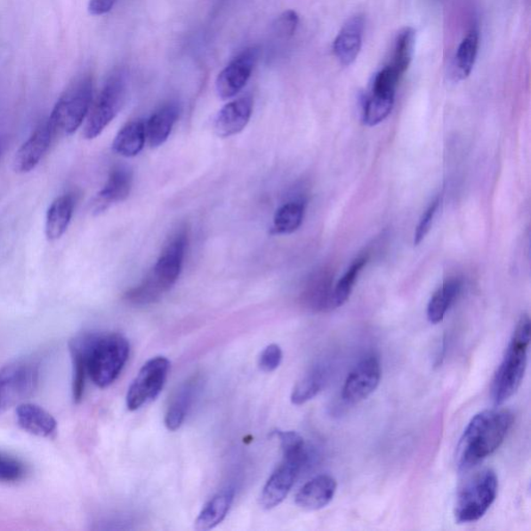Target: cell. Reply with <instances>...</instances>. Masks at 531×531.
<instances>
[{
	"label": "cell",
	"mask_w": 531,
	"mask_h": 531,
	"mask_svg": "<svg viewBox=\"0 0 531 531\" xmlns=\"http://www.w3.org/2000/svg\"><path fill=\"white\" fill-rule=\"evenodd\" d=\"M70 351L73 361V399L78 404L83 401L87 376L86 360L83 347L77 339L70 342Z\"/></svg>",
	"instance_id": "4dcf8cb0"
},
{
	"label": "cell",
	"mask_w": 531,
	"mask_h": 531,
	"mask_svg": "<svg viewBox=\"0 0 531 531\" xmlns=\"http://www.w3.org/2000/svg\"><path fill=\"white\" fill-rule=\"evenodd\" d=\"M337 489L334 478L321 474L306 483L297 493L295 503L306 511H318L333 502Z\"/></svg>",
	"instance_id": "e0dca14e"
},
{
	"label": "cell",
	"mask_w": 531,
	"mask_h": 531,
	"mask_svg": "<svg viewBox=\"0 0 531 531\" xmlns=\"http://www.w3.org/2000/svg\"><path fill=\"white\" fill-rule=\"evenodd\" d=\"M83 347L87 376L106 389L120 376L129 358L130 343L120 334H85L76 337Z\"/></svg>",
	"instance_id": "3957f363"
},
{
	"label": "cell",
	"mask_w": 531,
	"mask_h": 531,
	"mask_svg": "<svg viewBox=\"0 0 531 531\" xmlns=\"http://www.w3.org/2000/svg\"><path fill=\"white\" fill-rule=\"evenodd\" d=\"M514 423L510 410H485L474 416L462 435L455 463L460 471L472 470L502 447Z\"/></svg>",
	"instance_id": "6da1fadb"
},
{
	"label": "cell",
	"mask_w": 531,
	"mask_h": 531,
	"mask_svg": "<svg viewBox=\"0 0 531 531\" xmlns=\"http://www.w3.org/2000/svg\"><path fill=\"white\" fill-rule=\"evenodd\" d=\"M171 362L162 356L149 360L141 368L127 393V407L136 411L146 404L154 401L160 395L165 384Z\"/></svg>",
	"instance_id": "9c48e42d"
},
{
	"label": "cell",
	"mask_w": 531,
	"mask_h": 531,
	"mask_svg": "<svg viewBox=\"0 0 531 531\" xmlns=\"http://www.w3.org/2000/svg\"><path fill=\"white\" fill-rule=\"evenodd\" d=\"M367 258L362 257L353 261L333 292V309L341 308L348 302L350 295L353 291L356 280L362 269L366 265Z\"/></svg>",
	"instance_id": "1f68e13d"
},
{
	"label": "cell",
	"mask_w": 531,
	"mask_h": 531,
	"mask_svg": "<svg viewBox=\"0 0 531 531\" xmlns=\"http://www.w3.org/2000/svg\"><path fill=\"white\" fill-rule=\"evenodd\" d=\"M382 371L378 358L368 355L349 374L342 391V401L354 405L364 401L377 390Z\"/></svg>",
	"instance_id": "8fae6325"
},
{
	"label": "cell",
	"mask_w": 531,
	"mask_h": 531,
	"mask_svg": "<svg viewBox=\"0 0 531 531\" xmlns=\"http://www.w3.org/2000/svg\"><path fill=\"white\" fill-rule=\"evenodd\" d=\"M299 24V17L295 11H286L281 14L273 25L274 34L280 39H290L295 34Z\"/></svg>",
	"instance_id": "e575fe53"
},
{
	"label": "cell",
	"mask_w": 531,
	"mask_h": 531,
	"mask_svg": "<svg viewBox=\"0 0 531 531\" xmlns=\"http://www.w3.org/2000/svg\"><path fill=\"white\" fill-rule=\"evenodd\" d=\"M440 205V198L437 197L435 201L429 205V208L424 212L420 223L415 230L414 234V245H420L421 243L430 232V227H432L437 210H438Z\"/></svg>",
	"instance_id": "d590c367"
},
{
	"label": "cell",
	"mask_w": 531,
	"mask_h": 531,
	"mask_svg": "<svg viewBox=\"0 0 531 531\" xmlns=\"http://www.w3.org/2000/svg\"><path fill=\"white\" fill-rule=\"evenodd\" d=\"M133 173L128 167L117 166L110 172L109 177L93 202V212L101 214L110 205L126 199L133 189Z\"/></svg>",
	"instance_id": "5bb4252c"
},
{
	"label": "cell",
	"mask_w": 531,
	"mask_h": 531,
	"mask_svg": "<svg viewBox=\"0 0 531 531\" xmlns=\"http://www.w3.org/2000/svg\"><path fill=\"white\" fill-rule=\"evenodd\" d=\"M39 381V366L19 360L0 370V415L33 395Z\"/></svg>",
	"instance_id": "ba28073f"
},
{
	"label": "cell",
	"mask_w": 531,
	"mask_h": 531,
	"mask_svg": "<svg viewBox=\"0 0 531 531\" xmlns=\"http://www.w3.org/2000/svg\"><path fill=\"white\" fill-rule=\"evenodd\" d=\"M305 205L303 199L281 205L274 216L272 234L287 235L296 232L302 224Z\"/></svg>",
	"instance_id": "83f0119b"
},
{
	"label": "cell",
	"mask_w": 531,
	"mask_h": 531,
	"mask_svg": "<svg viewBox=\"0 0 531 531\" xmlns=\"http://www.w3.org/2000/svg\"><path fill=\"white\" fill-rule=\"evenodd\" d=\"M396 91L372 84L364 104V122L367 126H377L390 115L395 104Z\"/></svg>",
	"instance_id": "44dd1931"
},
{
	"label": "cell",
	"mask_w": 531,
	"mask_h": 531,
	"mask_svg": "<svg viewBox=\"0 0 531 531\" xmlns=\"http://www.w3.org/2000/svg\"><path fill=\"white\" fill-rule=\"evenodd\" d=\"M461 292V281L451 279L439 287L428 305V320L432 324H438L443 321L447 312L458 298Z\"/></svg>",
	"instance_id": "484cf974"
},
{
	"label": "cell",
	"mask_w": 531,
	"mask_h": 531,
	"mask_svg": "<svg viewBox=\"0 0 531 531\" xmlns=\"http://www.w3.org/2000/svg\"><path fill=\"white\" fill-rule=\"evenodd\" d=\"M235 498V489L229 487L211 499L198 515L195 522L197 530L205 531L215 528L227 517Z\"/></svg>",
	"instance_id": "603a6c76"
},
{
	"label": "cell",
	"mask_w": 531,
	"mask_h": 531,
	"mask_svg": "<svg viewBox=\"0 0 531 531\" xmlns=\"http://www.w3.org/2000/svg\"><path fill=\"white\" fill-rule=\"evenodd\" d=\"M179 117L177 104L168 103L156 110L146 124V137L149 145L158 148L167 141Z\"/></svg>",
	"instance_id": "ffe728a7"
},
{
	"label": "cell",
	"mask_w": 531,
	"mask_h": 531,
	"mask_svg": "<svg viewBox=\"0 0 531 531\" xmlns=\"http://www.w3.org/2000/svg\"><path fill=\"white\" fill-rule=\"evenodd\" d=\"M126 93L127 74L118 68L106 80L103 89L92 103L84 128V139L93 140L101 135L122 109Z\"/></svg>",
	"instance_id": "52a82bcc"
},
{
	"label": "cell",
	"mask_w": 531,
	"mask_h": 531,
	"mask_svg": "<svg viewBox=\"0 0 531 531\" xmlns=\"http://www.w3.org/2000/svg\"><path fill=\"white\" fill-rule=\"evenodd\" d=\"M364 15H355L343 24L334 42V52L343 67H349L358 58L365 31Z\"/></svg>",
	"instance_id": "9a60e30c"
},
{
	"label": "cell",
	"mask_w": 531,
	"mask_h": 531,
	"mask_svg": "<svg viewBox=\"0 0 531 531\" xmlns=\"http://www.w3.org/2000/svg\"><path fill=\"white\" fill-rule=\"evenodd\" d=\"M530 343V318L523 315L514 330L507 351L492 383V398L503 405L513 397L526 374Z\"/></svg>",
	"instance_id": "277c9868"
},
{
	"label": "cell",
	"mask_w": 531,
	"mask_h": 531,
	"mask_svg": "<svg viewBox=\"0 0 531 531\" xmlns=\"http://www.w3.org/2000/svg\"><path fill=\"white\" fill-rule=\"evenodd\" d=\"M253 108L251 97L240 98L224 106L215 117V133L220 137H230L240 133L251 120Z\"/></svg>",
	"instance_id": "2e32d148"
},
{
	"label": "cell",
	"mask_w": 531,
	"mask_h": 531,
	"mask_svg": "<svg viewBox=\"0 0 531 531\" xmlns=\"http://www.w3.org/2000/svg\"><path fill=\"white\" fill-rule=\"evenodd\" d=\"M146 141V124L142 121L130 122L116 136L112 149L123 157H134L142 151Z\"/></svg>",
	"instance_id": "cb8c5ba5"
},
{
	"label": "cell",
	"mask_w": 531,
	"mask_h": 531,
	"mask_svg": "<svg viewBox=\"0 0 531 531\" xmlns=\"http://www.w3.org/2000/svg\"><path fill=\"white\" fill-rule=\"evenodd\" d=\"M189 235L184 228L174 233L166 243L157 263L140 286L125 294V300L134 305L151 304L170 291L180 278Z\"/></svg>",
	"instance_id": "7a4b0ae2"
},
{
	"label": "cell",
	"mask_w": 531,
	"mask_h": 531,
	"mask_svg": "<svg viewBox=\"0 0 531 531\" xmlns=\"http://www.w3.org/2000/svg\"><path fill=\"white\" fill-rule=\"evenodd\" d=\"M278 437L280 441L281 449H283L284 455H298L308 454L306 451L305 442L302 435H299L293 430H278Z\"/></svg>",
	"instance_id": "836d02e7"
},
{
	"label": "cell",
	"mask_w": 531,
	"mask_h": 531,
	"mask_svg": "<svg viewBox=\"0 0 531 531\" xmlns=\"http://www.w3.org/2000/svg\"><path fill=\"white\" fill-rule=\"evenodd\" d=\"M28 467L22 461L0 452V483L15 484L24 479Z\"/></svg>",
	"instance_id": "d6a6232c"
},
{
	"label": "cell",
	"mask_w": 531,
	"mask_h": 531,
	"mask_svg": "<svg viewBox=\"0 0 531 531\" xmlns=\"http://www.w3.org/2000/svg\"><path fill=\"white\" fill-rule=\"evenodd\" d=\"M55 136L49 120L40 123L29 139L18 149L14 158V171L18 173L34 171L52 146Z\"/></svg>",
	"instance_id": "4fadbf2b"
},
{
	"label": "cell",
	"mask_w": 531,
	"mask_h": 531,
	"mask_svg": "<svg viewBox=\"0 0 531 531\" xmlns=\"http://www.w3.org/2000/svg\"><path fill=\"white\" fill-rule=\"evenodd\" d=\"M93 97V80L90 75L75 79L61 93L48 120L55 135H72L89 115Z\"/></svg>",
	"instance_id": "5b68a950"
},
{
	"label": "cell",
	"mask_w": 531,
	"mask_h": 531,
	"mask_svg": "<svg viewBox=\"0 0 531 531\" xmlns=\"http://www.w3.org/2000/svg\"><path fill=\"white\" fill-rule=\"evenodd\" d=\"M19 427L42 438H52L58 430V422L48 411L35 404H20L16 409Z\"/></svg>",
	"instance_id": "ac0fdd59"
},
{
	"label": "cell",
	"mask_w": 531,
	"mask_h": 531,
	"mask_svg": "<svg viewBox=\"0 0 531 531\" xmlns=\"http://www.w3.org/2000/svg\"><path fill=\"white\" fill-rule=\"evenodd\" d=\"M198 384L199 380L197 377L187 380L183 385H181L176 395L172 399L165 420L166 428L172 430V432H174V430L182 426L192 403L195 401Z\"/></svg>",
	"instance_id": "7402d4cb"
},
{
	"label": "cell",
	"mask_w": 531,
	"mask_h": 531,
	"mask_svg": "<svg viewBox=\"0 0 531 531\" xmlns=\"http://www.w3.org/2000/svg\"><path fill=\"white\" fill-rule=\"evenodd\" d=\"M309 455L284 457L283 462L269 478L260 496L261 507L264 510L277 508L289 495L294 484L308 463Z\"/></svg>",
	"instance_id": "30bf717a"
},
{
	"label": "cell",
	"mask_w": 531,
	"mask_h": 531,
	"mask_svg": "<svg viewBox=\"0 0 531 531\" xmlns=\"http://www.w3.org/2000/svg\"><path fill=\"white\" fill-rule=\"evenodd\" d=\"M333 292L329 279L324 274H316L306 285L302 299L309 308L315 310L333 309Z\"/></svg>",
	"instance_id": "f546056e"
},
{
	"label": "cell",
	"mask_w": 531,
	"mask_h": 531,
	"mask_svg": "<svg viewBox=\"0 0 531 531\" xmlns=\"http://www.w3.org/2000/svg\"><path fill=\"white\" fill-rule=\"evenodd\" d=\"M258 54L257 48L246 49L223 68L216 80L218 96L223 100L233 98L245 86L252 76Z\"/></svg>",
	"instance_id": "7c38bea8"
},
{
	"label": "cell",
	"mask_w": 531,
	"mask_h": 531,
	"mask_svg": "<svg viewBox=\"0 0 531 531\" xmlns=\"http://www.w3.org/2000/svg\"><path fill=\"white\" fill-rule=\"evenodd\" d=\"M415 36L414 28L407 27L399 30L396 37L392 58L389 66L401 76L408 70L412 59H414Z\"/></svg>",
	"instance_id": "f1b7e54d"
},
{
	"label": "cell",
	"mask_w": 531,
	"mask_h": 531,
	"mask_svg": "<svg viewBox=\"0 0 531 531\" xmlns=\"http://www.w3.org/2000/svg\"><path fill=\"white\" fill-rule=\"evenodd\" d=\"M117 0H90L89 12L93 16L108 14L114 8Z\"/></svg>",
	"instance_id": "74e56055"
},
{
	"label": "cell",
	"mask_w": 531,
	"mask_h": 531,
	"mask_svg": "<svg viewBox=\"0 0 531 531\" xmlns=\"http://www.w3.org/2000/svg\"><path fill=\"white\" fill-rule=\"evenodd\" d=\"M498 479L492 470L479 471L459 492L455 507V519L460 524L477 522L495 503Z\"/></svg>",
	"instance_id": "8992f818"
},
{
	"label": "cell",
	"mask_w": 531,
	"mask_h": 531,
	"mask_svg": "<svg viewBox=\"0 0 531 531\" xmlns=\"http://www.w3.org/2000/svg\"><path fill=\"white\" fill-rule=\"evenodd\" d=\"M75 197L71 193L56 197L50 205L46 215L45 235L49 241L61 238L70 226L75 209Z\"/></svg>",
	"instance_id": "d6986e66"
},
{
	"label": "cell",
	"mask_w": 531,
	"mask_h": 531,
	"mask_svg": "<svg viewBox=\"0 0 531 531\" xmlns=\"http://www.w3.org/2000/svg\"><path fill=\"white\" fill-rule=\"evenodd\" d=\"M479 33L478 28H472L461 42L455 56V74L460 80L470 77L479 52Z\"/></svg>",
	"instance_id": "4316f807"
},
{
	"label": "cell",
	"mask_w": 531,
	"mask_h": 531,
	"mask_svg": "<svg viewBox=\"0 0 531 531\" xmlns=\"http://www.w3.org/2000/svg\"><path fill=\"white\" fill-rule=\"evenodd\" d=\"M328 378L327 366L318 364L310 368L294 387L291 401L294 405H303L316 398L322 391Z\"/></svg>",
	"instance_id": "d4e9b609"
},
{
	"label": "cell",
	"mask_w": 531,
	"mask_h": 531,
	"mask_svg": "<svg viewBox=\"0 0 531 531\" xmlns=\"http://www.w3.org/2000/svg\"><path fill=\"white\" fill-rule=\"evenodd\" d=\"M283 360V351L278 345H269L261 353L259 366L265 373H272L280 366Z\"/></svg>",
	"instance_id": "8d00e7d4"
}]
</instances>
